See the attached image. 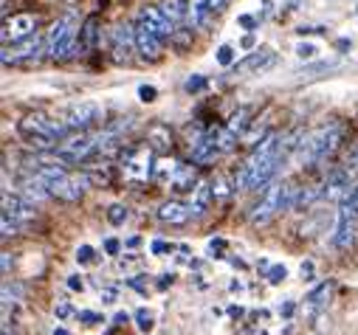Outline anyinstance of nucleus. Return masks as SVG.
<instances>
[{"label":"nucleus","mask_w":358,"mask_h":335,"mask_svg":"<svg viewBox=\"0 0 358 335\" xmlns=\"http://www.w3.org/2000/svg\"><path fill=\"white\" fill-rule=\"evenodd\" d=\"M355 12H358V9H355Z\"/></svg>","instance_id":"57"},{"label":"nucleus","mask_w":358,"mask_h":335,"mask_svg":"<svg viewBox=\"0 0 358 335\" xmlns=\"http://www.w3.org/2000/svg\"><path fill=\"white\" fill-rule=\"evenodd\" d=\"M87 177H91L94 186H110V180H113V166H110V164H96V166L87 169Z\"/></svg>","instance_id":"24"},{"label":"nucleus","mask_w":358,"mask_h":335,"mask_svg":"<svg viewBox=\"0 0 358 335\" xmlns=\"http://www.w3.org/2000/svg\"><path fill=\"white\" fill-rule=\"evenodd\" d=\"M40 51H45V45H43V40H40L37 32H34L32 37L6 45V48H3V63H23V59H37Z\"/></svg>","instance_id":"9"},{"label":"nucleus","mask_w":358,"mask_h":335,"mask_svg":"<svg viewBox=\"0 0 358 335\" xmlns=\"http://www.w3.org/2000/svg\"><path fill=\"white\" fill-rule=\"evenodd\" d=\"M285 277H288L285 265H274V268H268V282H271V285H280V282H285Z\"/></svg>","instance_id":"33"},{"label":"nucleus","mask_w":358,"mask_h":335,"mask_svg":"<svg viewBox=\"0 0 358 335\" xmlns=\"http://www.w3.org/2000/svg\"><path fill=\"white\" fill-rule=\"evenodd\" d=\"M0 228H3V231H0V234H3V239H9V237H14L20 231V223L9 215V211H3V215H0Z\"/></svg>","instance_id":"29"},{"label":"nucleus","mask_w":358,"mask_h":335,"mask_svg":"<svg viewBox=\"0 0 358 335\" xmlns=\"http://www.w3.org/2000/svg\"><path fill=\"white\" fill-rule=\"evenodd\" d=\"M164 12H167V17L172 20V23H181L184 17H187V6H184V0H164V6H161Z\"/></svg>","instance_id":"26"},{"label":"nucleus","mask_w":358,"mask_h":335,"mask_svg":"<svg viewBox=\"0 0 358 335\" xmlns=\"http://www.w3.org/2000/svg\"><path fill=\"white\" fill-rule=\"evenodd\" d=\"M3 335H14V332H9V324H3Z\"/></svg>","instance_id":"56"},{"label":"nucleus","mask_w":358,"mask_h":335,"mask_svg":"<svg viewBox=\"0 0 358 335\" xmlns=\"http://www.w3.org/2000/svg\"><path fill=\"white\" fill-rule=\"evenodd\" d=\"M105 251H107V254H118V239L110 237V239L105 242Z\"/></svg>","instance_id":"44"},{"label":"nucleus","mask_w":358,"mask_h":335,"mask_svg":"<svg viewBox=\"0 0 358 335\" xmlns=\"http://www.w3.org/2000/svg\"><path fill=\"white\" fill-rule=\"evenodd\" d=\"M110 45H113V59H116V63H130L133 51H138L136 48V28L127 25V23L116 25L110 32Z\"/></svg>","instance_id":"8"},{"label":"nucleus","mask_w":358,"mask_h":335,"mask_svg":"<svg viewBox=\"0 0 358 335\" xmlns=\"http://www.w3.org/2000/svg\"><path fill=\"white\" fill-rule=\"evenodd\" d=\"M192 215V208L184 206V203H178V200H167L161 208H158V220L161 223H169V226H187Z\"/></svg>","instance_id":"15"},{"label":"nucleus","mask_w":358,"mask_h":335,"mask_svg":"<svg viewBox=\"0 0 358 335\" xmlns=\"http://www.w3.org/2000/svg\"><path fill=\"white\" fill-rule=\"evenodd\" d=\"M125 321H130V316H127V313H118V316L113 318V324H116V327H122Z\"/></svg>","instance_id":"48"},{"label":"nucleus","mask_w":358,"mask_h":335,"mask_svg":"<svg viewBox=\"0 0 358 335\" xmlns=\"http://www.w3.org/2000/svg\"><path fill=\"white\" fill-rule=\"evenodd\" d=\"M355 217L358 211L352 206V200H341L339 206V223H336V234H333V242L336 248H350L352 246V237H355Z\"/></svg>","instance_id":"7"},{"label":"nucleus","mask_w":358,"mask_h":335,"mask_svg":"<svg viewBox=\"0 0 358 335\" xmlns=\"http://www.w3.org/2000/svg\"><path fill=\"white\" fill-rule=\"evenodd\" d=\"M99 116H102V110H99V105H96V102H79V105H74V107L68 110L65 121L71 125V130L76 133V130H85V127L96 125Z\"/></svg>","instance_id":"12"},{"label":"nucleus","mask_w":358,"mask_h":335,"mask_svg":"<svg viewBox=\"0 0 358 335\" xmlns=\"http://www.w3.org/2000/svg\"><path fill=\"white\" fill-rule=\"evenodd\" d=\"M251 113H254V107H237V110L231 113V118H229V125H226L229 133L240 138V136L246 133V127L251 125Z\"/></svg>","instance_id":"22"},{"label":"nucleus","mask_w":358,"mask_h":335,"mask_svg":"<svg viewBox=\"0 0 358 335\" xmlns=\"http://www.w3.org/2000/svg\"><path fill=\"white\" fill-rule=\"evenodd\" d=\"M355 189V186H352ZM352 189H350V169H344V172H336L330 180H327V189H324V197H330V200H347L350 195H352Z\"/></svg>","instance_id":"17"},{"label":"nucleus","mask_w":358,"mask_h":335,"mask_svg":"<svg viewBox=\"0 0 358 335\" xmlns=\"http://www.w3.org/2000/svg\"><path fill=\"white\" fill-rule=\"evenodd\" d=\"M237 23H240L243 28H246V32H254V28H257V20L251 17V14H243L240 20H237Z\"/></svg>","instance_id":"41"},{"label":"nucleus","mask_w":358,"mask_h":335,"mask_svg":"<svg viewBox=\"0 0 358 335\" xmlns=\"http://www.w3.org/2000/svg\"><path fill=\"white\" fill-rule=\"evenodd\" d=\"M37 32V17L34 14H14L12 20L3 23V32H0V37H3V43H17V40H25L32 37Z\"/></svg>","instance_id":"11"},{"label":"nucleus","mask_w":358,"mask_h":335,"mask_svg":"<svg viewBox=\"0 0 358 335\" xmlns=\"http://www.w3.org/2000/svg\"><path fill=\"white\" fill-rule=\"evenodd\" d=\"M3 211H9V215H12L20 226L32 223V220L37 217V211H34V203H32V200H28V197H20V195H9V192H3Z\"/></svg>","instance_id":"14"},{"label":"nucleus","mask_w":358,"mask_h":335,"mask_svg":"<svg viewBox=\"0 0 358 335\" xmlns=\"http://www.w3.org/2000/svg\"><path fill=\"white\" fill-rule=\"evenodd\" d=\"M147 141H150V149L167 152L172 147V133H169L167 125H153L150 130H147Z\"/></svg>","instance_id":"21"},{"label":"nucleus","mask_w":358,"mask_h":335,"mask_svg":"<svg viewBox=\"0 0 358 335\" xmlns=\"http://www.w3.org/2000/svg\"><path fill=\"white\" fill-rule=\"evenodd\" d=\"M37 175L43 177V184L48 186L51 197H59V200H68V203H76L82 200L85 189L91 186V177L87 172H68L65 166H56V164H37Z\"/></svg>","instance_id":"2"},{"label":"nucleus","mask_w":358,"mask_h":335,"mask_svg":"<svg viewBox=\"0 0 358 335\" xmlns=\"http://www.w3.org/2000/svg\"><path fill=\"white\" fill-rule=\"evenodd\" d=\"M288 206H293V186L285 184V180H274V184L265 186L262 197L254 203L249 220H251L254 226H265L268 220H274L280 211L288 208Z\"/></svg>","instance_id":"4"},{"label":"nucleus","mask_w":358,"mask_h":335,"mask_svg":"<svg viewBox=\"0 0 358 335\" xmlns=\"http://www.w3.org/2000/svg\"><path fill=\"white\" fill-rule=\"evenodd\" d=\"M206 3L212 6V12H215V14H220V12H226V9H229L231 0H206Z\"/></svg>","instance_id":"39"},{"label":"nucleus","mask_w":358,"mask_h":335,"mask_svg":"<svg viewBox=\"0 0 358 335\" xmlns=\"http://www.w3.org/2000/svg\"><path fill=\"white\" fill-rule=\"evenodd\" d=\"M282 152H285V138L277 133H268L246 158L243 169L237 172L234 186H240L243 192H257L260 186H265L277 175V169L282 164Z\"/></svg>","instance_id":"1"},{"label":"nucleus","mask_w":358,"mask_h":335,"mask_svg":"<svg viewBox=\"0 0 358 335\" xmlns=\"http://www.w3.org/2000/svg\"><path fill=\"white\" fill-rule=\"evenodd\" d=\"M212 192H215V200H229L231 197V186L223 175H215L212 177Z\"/></svg>","instance_id":"27"},{"label":"nucleus","mask_w":358,"mask_h":335,"mask_svg":"<svg viewBox=\"0 0 358 335\" xmlns=\"http://www.w3.org/2000/svg\"><path fill=\"white\" fill-rule=\"evenodd\" d=\"M212 6L206 3V0H195V3L189 6V20L195 28H209V23H212Z\"/></svg>","instance_id":"23"},{"label":"nucleus","mask_w":358,"mask_h":335,"mask_svg":"<svg viewBox=\"0 0 358 335\" xmlns=\"http://www.w3.org/2000/svg\"><path fill=\"white\" fill-rule=\"evenodd\" d=\"M79 45V28H76V17L74 14H65L59 17L51 32H48V40H45V54L51 59H65L71 56V51Z\"/></svg>","instance_id":"5"},{"label":"nucleus","mask_w":358,"mask_h":335,"mask_svg":"<svg viewBox=\"0 0 358 335\" xmlns=\"http://www.w3.org/2000/svg\"><path fill=\"white\" fill-rule=\"evenodd\" d=\"M136 324H138L141 332H150V329H153V316H150V310H138V313H136Z\"/></svg>","instance_id":"34"},{"label":"nucleus","mask_w":358,"mask_h":335,"mask_svg":"<svg viewBox=\"0 0 358 335\" xmlns=\"http://www.w3.org/2000/svg\"><path fill=\"white\" fill-rule=\"evenodd\" d=\"M153 152L150 147H141V149H127L122 155V175L125 180H147L153 177Z\"/></svg>","instance_id":"6"},{"label":"nucleus","mask_w":358,"mask_h":335,"mask_svg":"<svg viewBox=\"0 0 358 335\" xmlns=\"http://www.w3.org/2000/svg\"><path fill=\"white\" fill-rule=\"evenodd\" d=\"M223 248H226L223 239H212V242H209V251H212V254H215V251H223ZM215 257H218V254H215Z\"/></svg>","instance_id":"43"},{"label":"nucleus","mask_w":358,"mask_h":335,"mask_svg":"<svg viewBox=\"0 0 358 335\" xmlns=\"http://www.w3.org/2000/svg\"><path fill=\"white\" fill-rule=\"evenodd\" d=\"M229 313H231V316H234V318H240V316H243V307H231V310H229Z\"/></svg>","instance_id":"54"},{"label":"nucleus","mask_w":358,"mask_h":335,"mask_svg":"<svg viewBox=\"0 0 358 335\" xmlns=\"http://www.w3.org/2000/svg\"><path fill=\"white\" fill-rule=\"evenodd\" d=\"M240 45H243V48H251V45H254V37H251V34H246V37H243V43H240Z\"/></svg>","instance_id":"51"},{"label":"nucleus","mask_w":358,"mask_h":335,"mask_svg":"<svg viewBox=\"0 0 358 335\" xmlns=\"http://www.w3.org/2000/svg\"><path fill=\"white\" fill-rule=\"evenodd\" d=\"M156 96H158V90L153 85H141L138 87V99L141 102H156Z\"/></svg>","instance_id":"37"},{"label":"nucleus","mask_w":358,"mask_h":335,"mask_svg":"<svg viewBox=\"0 0 358 335\" xmlns=\"http://www.w3.org/2000/svg\"><path fill=\"white\" fill-rule=\"evenodd\" d=\"M178 172V164L169 158H161V161H156V166H153V180H167V184H169V180H172V175Z\"/></svg>","instance_id":"25"},{"label":"nucleus","mask_w":358,"mask_h":335,"mask_svg":"<svg viewBox=\"0 0 358 335\" xmlns=\"http://www.w3.org/2000/svg\"><path fill=\"white\" fill-rule=\"evenodd\" d=\"M68 316H71V304H65V301H63V304H59V307H56V318H68Z\"/></svg>","instance_id":"42"},{"label":"nucleus","mask_w":358,"mask_h":335,"mask_svg":"<svg viewBox=\"0 0 358 335\" xmlns=\"http://www.w3.org/2000/svg\"><path fill=\"white\" fill-rule=\"evenodd\" d=\"M341 141V125H324L313 133H305L302 136V144L296 147V161H299L302 166L305 164H319L324 161L327 155H333L336 147Z\"/></svg>","instance_id":"3"},{"label":"nucleus","mask_w":358,"mask_h":335,"mask_svg":"<svg viewBox=\"0 0 358 335\" xmlns=\"http://www.w3.org/2000/svg\"><path fill=\"white\" fill-rule=\"evenodd\" d=\"M102 299H105V301H116V290H113V288H107V290L102 293Z\"/></svg>","instance_id":"50"},{"label":"nucleus","mask_w":358,"mask_h":335,"mask_svg":"<svg viewBox=\"0 0 358 335\" xmlns=\"http://www.w3.org/2000/svg\"><path fill=\"white\" fill-rule=\"evenodd\" d=\"M0 262H3V273L12 270V254H3V259H0Z\"/></svg>","instance_id":"49"},{"label":"nucleus","mask_w":358,"mask_h":335,"mask_svg":"<svg viewBox=\"0 0 358 335\" xmlns=\"http://www.w3.org/2000/svg\"><path fill=\"white\" fill-rule=\"evenodd\" d=\"M99 43V14L85 17L82 28H79V48L82 51H94Z\"/></svg>","instance_id":"18"},{"label":"nucleus","mask_w":358,"mask_h":335,"mask_svg":"<svg viewBox=\"0 0 358 335\" xmlns=\"http://www.w3.org/2000/svg\"><path fill=\"white\" fill-rule=\"evenodd\" d=\"M316 45H310V43H299V45H296V56H302V59H313L316 56Z\"/></svg>","instance_id":"38"},{"label":"nucleus","mask_w":358,"mask_h":335,"mask_svg":"<svg viewBox=\"0 0 358 335\" xmlns=\"http://www.w3.org/2000/svg\"><path fill=\"white\" fill-rule=\"evenodd\" d=\"M184 87H187V94H200V90L206 87V79L203 76H189Z\"/></svg>","instance_id":"36"},{"label":"nucleus","mask_w":358,"mask_h":335,"mask_svg":"<svg viewBox=\"0 0 358 335\" xmlns=\"http://www.w3.org/2000/svg\"><path fill=\"white\" fill-rule=\"evenodd\" d=\"M167 248H169V246H167L164 239H156V242H153V254H164Z\"/></svg>","instance_id":"45"},{"label":"nucleus","mask_w":358,"mask_h":335,"mask_svg":"<svg viewBox=\"0 0 358 335\" xmlns=\"http://www.w3.org/2000/svg\"><path fill=\"white\" fill-rule=\"evenodd\" d=\"M291 313H293V304L288 301V304H285V307H282V316H285V318H291Z\"/></svg>","instance_id":"53"},{"label":"nucleus","mask_w":358,"mask_h":335,"mask_svg":"<svg viewBox=\"0 0 358 335\" xmlns=\"http://www.w3.org/2000/svg\"><path fill=\"white\" fill-rule=\"evenodd\" d=\"M274 63V54L271 51H254V54H249L246 59H240V63H234V74L237 76H246V74H257V71H262V68H268Z\"/></svg>","instance_id":"16"},{"label":"nucleus","mask_w":358,"mask_h":335,"mask_svg":"<svg viewBox=\"0 0 358 335\" xmlns=\"http://www.w3.org/2000/svg\"><path fill=\"white\" fill-rule=\"evenodd\" d=\"M68 288H71V290H82L85 285H82V279H79V277H68Z\"/></svg>","instance_id":"46"},{"label":"nucleus","mask_w":358,"mask_h":335,"mask_svg":"<svg viewBox=\"0 0 358 335\" xmlns=\"http://www.w3.org/2000/svg\"><path fill=\"white\" fill-rule=\"evenodd\" d=\"M54 335H68V332H65L63 327H59V329H54Z\"/></svg>","instance_id":"55"},{"label":"nucleus","mask_w":358,"mask_h":335,"mask_svg":"<svg viewBox=\"0 0 358 335\" xmlns=\"http://www.w3.org/2000/svg\"><path fill=\"white\" fill-rule=\"evenodd\" d=\"M133 28H136V48H138V54H141L144 59H150V63H156V59L164 54V45H161L164 37H158L153 28H147L141 20H138Z\"/></svg>","instance_id":"10"},{"label":"nucleus","mask_w":358,"mask_h":335,"mask_svg":"<svg viewBox=\"0 0 358 335\" xmlns=\"http://www.w3.org/2000/svg\"><path fill=\"white\" fill-rule=\"evenodd\" d=\"M138 20L147 25V28H153V32L158 34V37H172L175 34V23L167 17V12L164 9H156V6H147V9H141L138 12Z\"/></svg>","instance_id":"13"},{"label":"nucleus","mask_w":358,"mask_h":335,"mask_svg":"<svg viewBox=\"0 0 358 335\" xmlns=\"http://www.w3.org/2000/svg\"><path fill=\"white\" fill-rule=\"evenodd\" d=\"M94 259H96V254H94L91 246H79V248H76V262L87 265V262H94Z\"/></svg>","instance_id":"35"},{"label":"nucleus","mask_w":358,"mask_h":335,"mask_svg":"<svg viewBox=\"0 0 358 335\" xmlns=\"http://www.w3.org/2000/svg\"><path fill=\"white\" fill-rule=\"evenodd\" d=\"M169 186H172V192H195V186H198V175H195V166H178V172L172 175V180H169Z\"/></svg>","instance_id":"19"},{"label":"nucleus","mask_w":358,"mask_h":335,"mask_svg":"<svg viewBox=\"0 0 358 335\" xmlns=\"http://www.w3.org/2000/svg\"><path fill=\"white\" fill-rule=\"evenodd\" d=\"M350 200H352V206H355V211H358V184H355V189H352V195H350Z\"/></svg>","instance_id":"52"},{"label":"nucleus","mask_w":358,"mask_h":335,"mask_svg":"<svg viewBox=\"0 0 358 335\" xmlns=\"http://www.w3.org/2000/svg\"><path fill=\"white\" fill-rule=\"evenodd\" d=\"M330 290H333V285L330 282H322L310 296H308V301L313 304V307H322V304L327 301V299H330Z\"/></svg>","instance_id":"28"},{"label":"nucleus","mask_w":358,"mask_h":335,"mask_svg":"<svg viewBox=\"0 0 358 335\" xmlns=\"http://www.w3.org/2000/svg\"><path fill=\"white\" fill-rule=\"evenodd\" d=\"M107 220H110L113 226H122V223L127 220V208H125L122 203H113V206L107 208Z\"/></svg>","instance_id":"30"},{"label":"nucleus","mask_w":358,"mask_h":335,"mask_svg":"<svg viewBox=\"0 0 358 335\" xmlns=\"http://www.w3.org/2000/svg\"><path fill=\"white\" fill-rule=\"evenodd\" d=\"M218 63H220L223 68L234 65V48H231V45H220V48H218Z\"/></svg>","instance_id":"32"},{"label":"nucleus","mask_w":358,"mask_h":335,"mask_svg":"<svg viewBox=\"0 0 358 335\" xmlns=\"http://www.w3.org/2000/svg\"><path fill=\"white\" fill-rule=\"evenodd\" d=\"M212 200H215V192H212V184H198L195 186V192H192V215L195 217H200V215H206V208L212 206Z\"/></svg>","instance_id":"20"},{"label":"nucleus","mask_w":358,"mask_h":335,"mask_svg":"<svg viewBox=\"0 0 358 335\" xmlns=\"http://www.w3.org/2000/svg\"><path fill=\"white\" fill-rule=\"evenodd\" d=\"M169 40H172L178 48H187V45L192 43V28H189V32H184V28H175V34H172Z\"/></svg>","instance_id":"31"},{"label":"nucleus","mask_w":358,"mask_h":335,"mask_svg":"<svg viewBox=\"0 0 358 335\" xmlns=\"http://www.w3.org/2000/svg\"><path fill=\"white\" fill-rule=\"evenodd\" d=\"M310 273H313V262H305V265H302V279H313Z\"/></svg>","instance_id":"47"},{"label":"nucleus","mask_w":358,"mask_h":335,"mask_svg":"<svg viewBox=\"0 0 358 335\" xmlns=\"http://www.w3.org/2000/svg\"><path fill=\"white\" fill-rule=\"evenodd\" d=\"M79 321L91 327V324H96V321H102V318H99L96 313H91V310H82V313H79Z\"/></svg>","instance_id":"40"}]
</instances>
